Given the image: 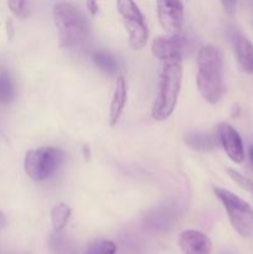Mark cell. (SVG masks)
I'll return each instance as SVG.
<instances>
[{"label": "cell", "mask_w": 253, "mask_h": 254, "mask_svg": "<svg viewBox=\"0 0 253 254\" xmlns=\"http://www.w3.org/2000/svg\"><path fill=\"white\" fill-rule=\"evenodd\" d=\"M196 84L201 97L210 104H217L225 92L222 52L217 46L205 45L197 52Z\"/></svg>", "instance_id": "6da1fadb"}, {"label": "cell", "mask_w": 253, "mask_h": 254, "mask_svg": "<svg viewBox=\"0 0 253 254\" xmlns=\"http://www.w3.org/2000/svg\"><path fill=\"white\" fill-rule=\"evenodd\" d=\"M159 73L158 94L151 108L155 121H165L173 114L178 103L183 79V59L171 57L163 60Z\"/></svg>", "instance_id": "7a4b0ae2"}, {"label": "cell", "mask_w": 253, "mask_h": 254, "mask_svg": "<svg viewBox=\"0 0 253 254\" xmlns=\"http://www.w3.org/2000/svg\"><path fill=\"white\" fill-rule=\"evenodd\" d=\"M54 21L59 32L60 46L64 49L81 46L89 35L86 15L71 2H60L54 7Z\"/></svg>", "instance_id": "3957f363"}, {"label": "cell", "mask_w": 253, "mask_h": 254, "mask_svg": "<svg viewBox=\"0 0 253 254\" xmlns=\"http://www.w3.org/2000/svg\"><path fill=\"white\" fill-rule=\"evenodd\" d=\"M63 151L55 146H41L34 149L25 156V173L34 181L47 180L59 170L63 163Z\"/></svg>", "instance_id": "277c9868"}, {"label": "cell", "mask_w": 253, "mask_h": 254, "mask_svg": "<svg viewBox=\"0 0 253 254\" xmlns=\"http://www.w3.org/2000/svg\"><path fill=\"white\" fill-rule=\"evenodd\" d=\"M213 192L226 208L236 232L242 237H251L253 235V208L250 203L226 189L215 186Z\"/></svg>", "instance_id": "5b68a950"}, {"label": "cell", "mask_w": 253, "mask_h": 254, "mask_svg": "<svg viewBox=\"0 0 253 254\" xmlns=\"http://www.w3.org/2000/svg\"><path fill=\"white\" fill-rule=\"evenodd\" d=\"M117 9L129 34V45L134 50L146 46L149 30L144 15L134 0H117Z\"/></svg>", "instance_id": "8992f818"}, {"label": "cell", "mask_w": 253, "mask_h": 254, "mask_svg": "<svg viewBox=\"0 0 253 254\" xmlns=\"http://www.w3.org/2000/svg\"><path fill=\"white\" fill-rule=\"evenodd\" d=\"M156 11L161 27L169 35L180 34L184 25L181 0H156Z\"/></svg>", "instance_id": "52a82bcc"}, {"label": "cell", "mask_w": 253, "mask_h": 254, "mask_svg": "<svg viewBox=\"0 0 253 254\" xmlns=\"http://www.w3.org/2000/svg\"><path fill=\"white\" fill-rule=\"evenodd\" d=\"M218 138L228 158L235 164H242L245 161V146L238 131L228 123H221L218 126Z\"/></svg>", "instance_id": "ba28073f"}, {"label": "cell", "mask_w": 253, "mask_h": 254, "mask_svg": "<svg viewBox=\"0 0 253 254\" xmlns=\"http://www.w3.org/2000/svg\"><path fill=\"white\" fill-rule=\"evenodd\" d=\"M185 46L186 39L181 36L180 34L159 36L151 44V52L159 61L171 59V57H181L183 59Z\"/></svg>", "instance_id": "9c48e42d"}, {"label": "cell", "mask_w": 253, "mask_h": 254, "mask_svg": "<svg viewBox=\"0 0 253 254\" xmlns=\"http://www.w3.org/2000/svg\"><path fill=\"white\" fill-rule=\"evenodd\" d=\"M179 246L184 254H211L212 243L205 233L195 230L184 231L179 236Z\"/></svg>", "instance_id": "30bf717a"}, {"label": "cell", "mask_w": 253, "mask_h": 254, "mask_svg": "<svg viewBox=\"0 0 253 254\" xmlns=\"http://www.w3.org/2000/svg\"><path fill=\"white\" fill-rule=\"evenodd\" d=\"M126 99H128V86H126L124 77L119 76L117 78L116 89H114L111 101V108H109V126L111 127H114L118 123L124 111V107H126Z\"/></svg>", "instance_id": "8fae6325"}, {"label": "cell", "mask_w": 253, "mask_h": 254, "mask_svg": "<svg viewBox=\"0 0 253 254\" xmlns=\"http://www.w3.org/2000/svg\"><path fill=\"white\" fill-rule=\"evenodd\" d=\"M236 57L241 69L247 74H253V44L243 36L236 39Z\"/></svg>", "instance_id": "7c38bea8"}, {"label": "cell", "mask_w": 253, "mask_h": 254, "mask_svg": "<svg viewBox=\"0 0 253 254\" xmlns=\"http://www.w3.org/2000/svg\"><path fill=\"white\" fill-rule=\"evenodd\" d=\"M184 143L190 149L195 151H200V153L213 150L217 145V141L212 135L201 133V131H189V133H186L184 135Z\"/></svg>", "instance_id": "4fadbf2b"}, {"label": "cell", "mask_w": 253, "mask_h": 254, "mask_svg": "<svg viewBox=\"0 0 253 254\" xmlns=\"http://www.w3.org/2000/svg\"><path fill=\"white\" fill-rule=\"evenodd\" d=\"M71 207L63 202H60L52 207L50 217H51L52 227L55 232H61L68 223L69 217H71Z\"/></svg>", "instance_id": "5bb4252c"}, {"label": "cell", "mask_w": 253, "mask_h": 254, "mask_svg": "<svg viewBox=\"0 0 253 254\" xmlns=\"http://www.w3.org/2000/svg\"><path fill=\"white\" fill-rule=\"evenodd\" d=\"M15 84L6 69H0V104L5 106L14 101Z\"/></svg>", "instance_id": "9a60e30c"}, {"label": "cell", "mask_w": 253, "mask_h": 254, "mask_svg": "<svg viewBox=\"0 0 253 254\" xmlns=\"http://www.w3.org/2000/svg\"><path fill=\"white\" fill-rule=\"evenodd\" d=\"M93 62L101 71L108 74H116L118 71V61L112 54L106 51H98L93 55Z\"/></svg>", "instance_id": "2e32d148"}, {"label": "cell", "mask_w": 253, "mask_h": 254, "mask_svg": "<svg viewBox=\"0 0 253 254\" xmlns=\"http://www.w3.org/2000/svg\"><path fill=\"white\" fill-rule=\"evenodd\" d=\"M227 174L238 186H241L243 190L248 191V192L253 195V180H251L247 176L242 175V174L238 173L235 169H227Z\"/></svg>", "instance_id": "e0dca14e"}, {"label": "cell", "mask_w": 253, "mask_h": 254, "mask_svg": "<svg viewBox=\"0 0 253 254\" xmlns=\"http://www.w3.org/2000/svg\"><path fill=\"white\" fill-rule=\"evenodd\" d=\"M7 5L16 16H24L26 12V0H7Z\"/></svg>", "instance_id": "ac0fdd59"}, {"label": "cell", "mask_w": 253, "mask_h": 254, "mask_svg": "<svg viewBox=\"0 0 253 254\" xmlns=\"http://www.w3.org/2000/svg\"><path fill=\"white\" fill-rule=\"evenodd\" d=\"M99 245V252L101 254H116L117 253V246L116 243L112 241L104 240L102 242H98Z\"/></svg>", "instance_id": "d6986e66"}, {"label": "cell", "mask_w": 253, "mask_h": 254, "mask_svg": "<svg viewBox=\"0 0 253 254\" xmlns=\"http://www.w3.org/2000/svg\"><path fill=\"white\" fill-rule=\"evenodd\" d=\"M237 1L238 0H221L223 10H225L230 16H233V15H235L236 7H237Z\"/></svg>", "instance_id": "ffe728a7"}, {"label": "cell", "mask_w": 253, "mask_h": 254, "mask_svg": "<svg viewBox=\"0 0 253 254\" xmlns=\"http://www.w3.org/2000/svg\"><path fill=\"white\" fill-rule=\"evenodd\" d=\"M87 9L89 14L96 15L98 12V0H87Z\"/></svg>", "instance_id": "44dd1931"}, {"label": "cell", "mask_w": 253, "mask_h": 254, "mask_svg": "<svg viewBox=\"0 0 253 254\" xmlns=\"http://www.w3.org/2000/svg\"><path fill=\"white\" fill-rule=\"evenodd\" d=\"M86 254H101V252H99V245H98V243H93V245L89 246L88 251H87Z\"/></svg>", "instance_id": "7402d4cb"}, {"label": "cell", "mask_w": 253, "mask_h": 254, "mask_svg": "<svg viewBox=\"0 0 253 254\" xmlns=\"http://www.w3.org/2000/svg\"><path fill=\"white\" fill-rule=\"evenodd\" d=\"M7 221H6V217H5L4 213L0 211V231L2 230V228H5V226H6Z\"/></svg>", "instance_id": "603a6c76"}, {"label": "cell", "mask_w": 253, "mask_h": 254, "mask_svg": "<svg viewBox=\"0 0 253 254\" xmlns=\"http://www.w3.org/2000/svg\"><path fill=\"white\" fill-rule=\"evenodd\" d=\"M250 154H251V159H252V161H253V146H252V148H251Z\"/></svg>", "instance_id": "cb8c5ba5"}]
</instances>
